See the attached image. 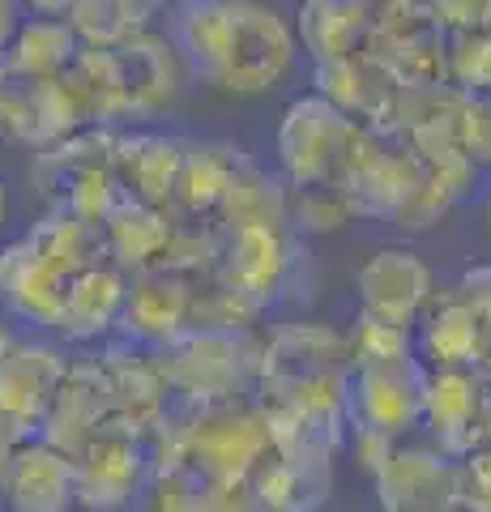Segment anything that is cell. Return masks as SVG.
I'll return each instance as SVG.
<instances>
[{
    "mask_svg": "<svg viewBox=\"0 0 491 512\" xmlns=\"http://www.w3.org/2000/svg\"><path fill=\"white\" fill-rule=\"evenodd\" d=\"M167 39L197 82L231 99L274 94L304 56L295 26L265 0H176Z\"/></svg>",
    "mask_w": 491,
    "mask_h": 512,
    "instance_id": "1",
    "label": "cell"
},
{
    "mask_svg": "<svg viewBox=\"0 0 491 512\" xmlns=\"http://www.w3.org/2000/svg\"><path fill=\"white\" fill-rule=\"evenodd\" d=\"M205 491H210V483L188 466L154 470L146 491H141V500L133 504V512H201Z\"/></svg>",
    "mask_w": 491,
    "mask_h": 512,
    "instance_id": "33",
    "label": "cell"
},
{
    "mask_svg": "<svg viewBox=\"0 0 491 512\" xmlns=\"http://www.w3.org/2000/svg\"><path fill=\"white\" fill-rule=\"evenodd\" d=\"M359 128L351 116H342L334 103H325L316 90L299 94L282 107L274 154L278 175L287 188H312V184H338L342 163L351 154Z\"/></svg>",
    "mask_w": 491,
    "mask_h": 512,
    "instance_id": "4",
    "label": "cell"
},
{
    "mask_svg": "<svg viewBox=\"0 0 491 512\" xmlns=\"http://www.w3.org/2000/svg\"><path fill=\"white\" fill-rule=\"evenodd\" d=\"M150 5H167V0H150Z\"/></svg>",
    "mask_w": 491,
    "mask_h": 512,
    "instance_id": "45",
    "label": "cell"
},
{
    "mask_svg": "<svg viewBox=\"0 0 491 512\" xmlns=\"http://www.w3.org/2000/svg\"><path fill=\"white\" fill-rule=\"evenodd\" d=\"M291 26L312 64H334L372 43V0H299Z\"/></svg>",
    "mask_w": 491,
    "mask_h": 512,
    "instance_id": "24",
    "label": "cell"
},
{
    "mask_svg": "<svg viewBox=\"0 0 491 512\" xmlns=\"http://www.w3.org/2000/svg\"><path fill=\"white\" fill-rule=\"evenodd\" d=\"M0 504L9 512H73L77 508V470L65 448L43 436L18 440L9 466L0 474Z\"/></svg>",
    "mask_w": 491,
    "mask_h": 512,
    "instance_id": "19",
    "label": "cell"
},
{
    "mask_svg": "<svg viewBox=\"0 0 491 512\" xmlns=\"http://www.w3.org/2000/svg\"><path fill=\"white\" fill-rule=\"evenodd\" d=\"M163 9L167 5H150V0H73L65 9V22L73 26V35L82 47L112 52V47L154 30Z\"/></svg>",
    "mask_w": 491,
    "mask_h": 512,
    "instance_id": "28",
    "label": "cell"
},
{
    "mask_svg": "<svg viewBox=\"0 0 491 512\" xmlns=\"http://www.w3.org/2000/svg\"><path fill=\"white\" fill-rule=\"evenodd\" d=\"M483 184V171L470 163L466 154H445V158H423L419 184L410 188V197L393 210L389 227H398L406 235L436 231L457 205L474 197V188Z\"/></svg>",
    "mask_w": 491,
    "mask_h": 512,
    "instance_id": "23",
    "label": "cell"
},
{
    "mask_svg": "<svg viewBox=\"0 0 491 512\" xmlns=\"http://www.w3.org/2000/svg\"><path fill=\"white\" fill-rule=\"evenodd\" d=\"M197 286L171 269L154 265L129 274V295H124V312H120V333L116 338L133 342L141 350H167L176 338H184L193 329V312H197Z\"/></svg>",
    "mask_w": 491,
    "mask_h": 512,
    "instance_id": "15",
    "label": "cell"
},
{
    "mask_svg": "<svg viewBox=\"0 0 491 512\" xmlns=\"http://www.w3.org/2000/svg\"><path fill=\"white\" fill-rule=\"evenodd\" d=\"M244 158L248 154L227 146V141H188L180 180H176V192H171V214L176 218H214L235 184V175H240Z\"/></svg>",
    "mask_w": 491,
    "mask_h": 512,
    "instance_id": "25",
    "label": "cell"
},
{
    "mask_svg": "<svg viewBox=\"0 0 491 512\" xmlns=\"http://www.w3.org/2000/svg\"><path fill=\"white\" fill-rule=\"evenodd\" d=\"M312 90L363 128H389L402 82L393 77V69L372 47H363V52L346 56V60L312 64Z\"/></svg>",
    "mask_w": 491,
    "mask_h": 512,
    "instance_id": "18",
    "label": "cell"
},
{
    "mask_svg": "<svg viewBox=\"0 0 491 512\" xmlns=\"http://www.w3.org/2000/svg\"><path fill=\"white\" fill-rule=\"evenodd\" d=\"M214 222L223 231H235V227H287V184L282 175L274 171L269 175L261 163L244 158L240 175H235L231 192L218 205Z\"/></svg>",
    "mask_w": 491,
    "mask_h": 512,
    "instance_id": "30",
    "label": "cell"
},
{
    "mask_svg": "<svg viewBox=\"0 0 491 512\" xmlns=\"http://www.w3.org/2000/svg\"><path fill=\"white\" fill-rule=\"evenodd\" d=\"M73 350L60 338H18L0 359V436L35 440L60 380L69 372Z\"/></svg>",
    "mask_w": 491,
    "mask_h": 512,
    "instance_id": "5",
    "label": "cell"
},
{
    "mask_svg": "<svg viewBox=\"0 0 491 512\" xmlns=\"http://www.w3.org/2000/svg\"><path fill=\"white\" fill-rule=\"evenodd\" d=\"M457 295H462L474 312H479V320L483 316H491V261H474V265H466L462 274H457Z\"/></svg>",
    "mask_w": 491,
    "mask_h": 512,
    "instance_id": "37",
    "label": "cell"
},
{
    "mask_svg": "<svg viewBox=\"0 0 491 512\" xmlns=\"http://www.w3.org/2000/svg\"><path fill=\"white\" fill-rule=\"evenodd\" d=\"M423 423V367L419 359L351 367L346 380V427H368L389 440L419 436Z\"/></svg>",
    "mask_w": 491,
    "mask_h": 512,
    "instance_id": "11",
    "label": "cell"
},
{
    "mask_svg": "<svg viewBox=\"0 0 491 512\" xmlns=\"http://www.w3.org/2000/svg\"><path fill=\"white\" fill-rule=\"evenodd\" d=\"M201 512H261V504L244 478V483H210Z\"/></svg>",
    "mask_w": 491,
    "mask_h": 512,
    "instance_id": "38",
    "label": "cell"
},
{
    "mask_svg": "<svg viewBox=\"0 0 491 512\" xmlns=\"http://www.w3.org/2000/svg\"><path fill=\"white\" fill-rule=\"evenodd\" d=\"M73 470H77V508L133 512V504L141 500V491H146L150 474H154V461H150L146 440L107 423L99 436L73 457Z\"/></svg>",
    "mask_w": 491,
    "mask_h": 512,
    "instance_id": "9",
    "label": "cell"
},
{
    "mask_svg": "<svg viewBox=\"0 0 491 512\" xmlns=\"http://www.w3.org/2000/svg\"><path fill=\"white\" fill-rule=\"evenodd\" d=\"M9 222H13V188L5 175H0V244L9 239Z\"/></svg>",
    "mask_w": 491,
    "mask_h": 512,
    "instance_id": "40",
    "label": "cell"
},
{
    "mask_svg": "<svg viewBox=\"0 0 491 512\" xmlns=\"http://www.w3.org/2000/svg\"><path fill=\"white\" fill-rule=\"evenodd\" d=\"M449 86L462 94H491V30L449 35Z\"/></svg>",
    "mask_w": 491,
    "mask_h": 512,
    "instance_id": "34",
    "label": "cell"
},
{
    "mask_svg": "<svg viewBox=\"0 0 491 512\" xmlns=\"http://www.w3.org/2000/svg\"><path fill=\"white\" fill-rule=\"evenodd\" d=\"M483 227H487V239H491V175H487V188H483Z\"/></svg>",
    "mask_w": 491,
    "mask_h": 512,
    "instance_id": "43",
    "label": "cell"
},
{
    "mask_svg": "<svg viewBox=\"0 0 491 512\" xmlns=\"http://www.w3.org/2000/svg\"><path fill=\"white\" fill-rule=\"evenodd\" d=\"M26 13H30L26 0H0V60H5L9 43H13V35H18V26H22Z\"/></svg>",
    "mask_w": 491,
    "mask_h": 512,
    "instance_id": "39",
    "label": "cell"
},
{
    "mask_svg": "<svg viewBox=\"0 0 491 512\" xmlns=\"http://www.w3.org/2000/svg\"><path fill=\"white\" fill-rule=\"evenodd\" d=\"M436 269L410 244H380L368 261L355 269V299L363 316L389 320L410 329L436 295Z\"/></svg>",
    "mask_w": 491,
    "mask_h": 512,
    "instance_id": "14",
    "label": "cell"
},
{
    "mask_svg": "<svg viewBox=\"0 0 491 512\" xmlns=\"http://www.w3.org/2000/svg\"><path fill=\"white\" fill-rule=\"evenodd\" d=\"M103 252L107 261H116L124 274H141V269H154L163 261V252L171 244V231H176V214L163 210V205H146L124 197L103 222Z\"/></svg>",
    "mask_w": 491,
    "mask_h": 512,
    "instance_id": "26",
    "label": "cell"
},
{
    "mask_svg": "<svg viewBox=\"0 0 491 512\" xmlns=\"http://www.w3.org/2000/svg\"><path fill=\"white\" fill-rule=\"evenodd\" d=\"M415 359L423 372H445V367H479L483 355V320L470 303L457 295V286H436L427 308L410 325Z\"/></svg>",
    "mask_w": 491,
    "mask_h": 512,
    "instance_id": "21",
    "label": "cell"
},
{
    "mask_svg": "<svg viewBox=\"0 0 491 512\" xmlns=\"http://www.w3.org/2000/svg\"><path fill=\"white\" fill-rule=\"evenodd\" d=\"M184 146L188 141L171 137V133H158V128H146V124L120 128L116 163H112L120 192L133 197V201L171 210V192H176L180 167H184Z\"/></svg>",
    "mask_w": 491,
    "mask_h": 512,
    "instance_id": "22",
    "label": "cell"
},
{
    "mask_svg": "<svg viewBox=\"0 0 491 512\" xmlns=\"http://www.w3.org/2000/svg\"><path fill=\"white\" fill-rule=\"evenodd\" d=\"M9 453H13V440L0 436V474H5V466H9Z\"/></svg>",
    "mask_w": 491,
    "mask_h": 512,
    "instance_id": "44",
    "label": "cell"
},
{
    "mask_svg": "<svg viewBox=\"0 0 491 512\" xmlns=\"http://www.w3.org/2000/svg\"><path fill=\"white\" fill-rule=\"evenodd\" d=\"M77 128H86L65 77H30L0 60V137L30 154L52 150Z\"/></svg>",
    "mask_w": 491,
    "mask_h": 512,
    "instance_id": "8",
    "label": "cell"
},
{
    "mask_svg": "<svg viewBox=\"0 0 491 512\" xmlns=\"http://www.w3.org/2000/svg\"><path fill=\"white\" fill-rule=\"evenodd\" d=\"M13 342H18V333H13V320L0 312V359H5V350H9Z\"/></svg>",
    "mask_w": 491,
    "mask_h": 512,
    "instance_id": "42",
    "label": "cell"
},
{
    "mask_svg": "<svg viewBox=\"0 0 491 512\" xmlns=\"http://www.w3.org/2000/svg\"><path fill=\"white\" fill-rule=\"evenodd\" d=\"M380 512H462L457 500V457L432 440H402L372 474Z\"/></svg>",
    "mask_w": 491,
    "mask_h": 512,
    "instance_id": "12",
    "label": "cell"
},
{
    "mask_svg": "<svg viewBox=\"0 0 491 512\" xmlns=\"http://www.w3.org/2000/svg\"><path fill=\"white\" fill-rule=\"evenodd\" d=\"M30 5V13H65L73 0H26Z\"/></svg>",
    "mask_w": 491,
    "mask_h": 512,
    "instance_id": "41",
    "label": "cell"
},
{
    "mask_svg": "<svg viewBox=\"0 0 491 512\" xmlns=\"http://www.w3.org/2000/svg\"><path fill=\"white\" fill-rule=\"evenodd\" d=\"M457 150L483 175H491V94H466L457 116Z\"/></svg>",
    "mask_w": 491,
    "mask_h": 512,
    "instance_id": "35",
    "label": "cell"
},
{
    "mask_svg": "<svg viewBox=\"0 0 491 512\" xmlns=\"http://www.w3.org/2000/svg\"><path fill=\"white\" fill-rule=\"evenodd\" d=\"M261 512H321L334 491L329 461H304L287 453H269L248 478Z\"/></svg>",
    "mask_w": 491,
    "mask_h": 512,
    "instance_id": "27",
    "label": "cell"
},
{
    "mask_svg": "<svg viewBox=\"0 0 491 512\" xmlns=\"http://www.w3.org/2000/svg\"><path fill=\"white\" fill-rule=\"evenodd\" d=\"M457 500L462 512H491V448L457 457Z\"/></svg>",
    "mask_w": 491,
    "mask_h": 512,
    "instance_id": "36",
    "label": "cell"
},
{
    "mask_svg": "<svg viewBox=\"0 0 491 512\" xmlns=\"http://www.w3.org/2000/svg\"><path fill=\"white\" fill-rule=\"evenodd\" d=\"M299 252H304V239L291 227H235L223 231L210 278L248 295L269 312L282 299V291L295 282Z\"/></svg>",
    "mask_w": 491,
    "mask_h": 512,
    "instance_id": "7",
    "label": "cell"
},
{
    "mask_svg": "<svg viewBox=\"0 0 491 512\" xmlns=\"http://www.w3.org/2000/svg\"><path fill=\"white\" fill-rule=\"evenodd\" d=\"M99 261H107L99 227L65 210H43L26 231L0 244V312L52 333L69 282Z\"/></svg>",
    "mask_w": 491,
    "mask_h": 512,
    "instance_id": "2",
    "label": "cell"
},
{
    "mask_svg": "<svg viewBox=\"0 0 491 512\" xmlns=\"http://www.w3.org/2000/svg\"><path fill=\"white\" fill-rule=\"evenodd\" d=\"M171 402L201 410L257 397L261 380V333L257 329H210L193 325L167 350H158Z\"/></svg>",
    "mask_w": 491,
    "mask_h": 512,
    "instance_id": "3",
    "label": "cell"
},
{
    "mask_svg": "<svg viewBox=\"0 0 491 512\" xmlns=\"http://www.w3.org/2000/svg\"><path fill=\"white\" fill-rule=\"evenodd\" d=\"M112 64H116V86H120V111H124V128L129 124H146L154 116L176 107L184 86L193 82L184 56L176 52V43L167 39V30H146L129 43L112 47Z\"/></svg>",
    "mask_w": 491,
    "mask_h": 512,
    "instance_id": "10",
    "label": "cell"
},
{
    "mask_svg": "<svg viewBox=\"0 0 491 512\" xmlns=\"http://www.w3.org/2000/svg\"><path fill=\"white\" fill-rule=\"evenodd\" d=\"M124 295H129V274L116 261H99L82 269L69 282V295L56 316L52 338H60L69 350H99L120 333Z\"/></svg>",
    "mask_w": 491,
    "mask_h": 512,
    "instance_id": "20",
    "label": "cell"
},
{
    "mask_svg": "<svg viewBox=\"0 0 491 512\" xmlns=\"http://www.w3.org/2000/svg\"><path fill=\"white\" fill-rule=\"evenodd\" d=\"M423 440L440 453L466 457L491 448V376L483 367H445L423 372Z\"/></svg>",
    "mask_w": 491,
    "mask_h": 512,
    "instance_id": "6",
    "label": "cell"
},
{
    "mask_svg": "<svg viewBox=\"0 0 491 512\" xmlns=\"http://www.w3.org/2000/svg\"><path fill=\"white\" fill-rule=\"evenodd\" d=\"M77 52L82 43L65 22V13H26L5 52V64L30 77H60L77 60Z\"/></svg>",
    "mask_w": 491,
    "mask_h": 512,
    "instance_id": "29",
    "label": "cell"
},
{
    "mask_svg": "<svg viewBox=\"0 0 491 512\" xmlns=\"http://www.w3.org/2000/svg\"><path fill=\"white\" fill-rule=\"evenodd\" d=\"M359 205L338 184H312V188H287V227L299 239L338 235L351 222H359Z\"/></svg>",
    "mask_w": 491,
    "mask_h": 512,
    "instance_id": "31",
    "label": "cell"
},
{
    "mask_svg": "<svg viewBox=\"0 0 491 512\" xmlns=\"http://www.w3.org/2000/svg\"><path fill=\"white\" fill-rule=\"evenodd\" d=\"M99 359L107 367V384H112V427H124L146 440L171 410V389L163 367H158V355L112 338L99 346Z\"/></svg>",
    "mask_w": 491,
    "mask_h": 512,
    "instance_id": "17",
    "label": "cell"
},
{
    "mask_svg": "<svg viewBox=\"0 0 491 512\" xmlns=\"http://www.w3.org/2000/svg\"><path fill=\"white\" fill-rule=\"evenodd\" d=\"M329 372H351L346 329L325 320H287L261 338V380L257 393H282Z\"/></svg>",
    "mask_w": 491,
    "mask_h": 512,
    "instance_id": "13",
    "label": "cell"
},
{
    "mask_svg": "<svg viewBox=\"0 0 491 512\" xmlns=\"http://www.w3.org/2000/svg\"><path fill=\"white\" fill-rule=\"evenodd\" d=\"M346 346H351V367H380V363H406L415 359V342L410 329L389 325V320L355 312V325L346 329Z\"/></svg>",
    "mask_w": 491,
    "mask_h": 512,
    "instance_id": "32",
    "label": "cell"
},
{
    "mask_svg": "<svg viewBox=\"0 0 491 512\" xmlns=\"http://www.w3.org/2000/svg\"><path fill=\"white\" fill-rule=\"evenodd\" d=\"M107 423H112V384H107V367L99 359V350H73L69 372L52 397V410H47V423H43L39 436L47 444L65 448L69 457H77Z\"/></svg>",
    "mask_w": 491,
    "mask_h": 512,
    "instance_id": "16",
    "label": "cell"
}]
</instances>
